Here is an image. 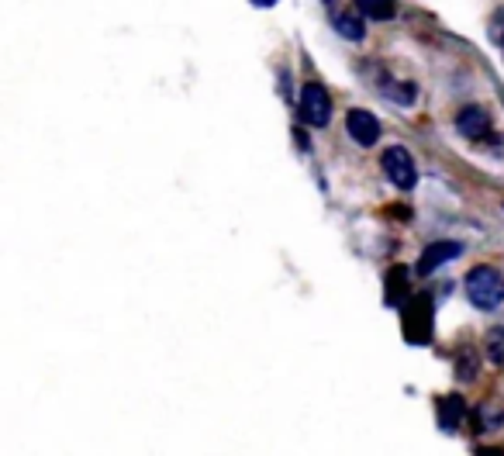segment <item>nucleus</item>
<instances>
[{"mask_svg":"<svg viewBox=\"0 0 504 456\" xmlns=\"http://www.w3.org/2000/svg\"><path fill=\"white\" fill-rule=\"evenodd\" d=\"M456 128H460V135L469 142H484L490 135V114H487L480 104H467L460 107V114H456Z\"/></svg>","mask_w":504,"mask_h":456,"instance_id":"20e7f679","label":"nucleus"},{"mask_svg":"<svg viewBox=\"0 0 504 456\" xmlns=\"http://www.w3.org/2000/svg\"><path fill=\"white\" fill-rule=\"evenodd\" d=\"M252 4H260V7H266V4H277V0H252Z\"/></svg>","mask_w":504,"mask_h":456,"instance_id":"2eb2a0df","label":"nucleus"},{"mask_svg":"<svg viewBox=\"0 0 504 456\" xmlns=\"http://www.w3.org/2000/svg\"><path fill=\"white\" fill-rule=\"evenodd\" d=\"M335 32L342 38H349V42H363L366 35L363 21L356 18V15H335Z\"/></svg>","mask_w":504,"mask_h":456,"instance_id":"9d476101","label":"nucleus"},{"mask_svg":"<svg viewBox=\"0 0 504 456\" xmlns=\"http://www.w3.org/2000/svg\"><path fill=\"white\" fill-rule=\"evenodd\" d=\"M346 128L349 135H352V142H360V145H377L380 142V122L370 111H363V107H352L349 111Z\"/></svg>","mask_w":504,"mask_h":456,"instance_id":"423d86ee","label":"nucleus"},{"mask_svg":"<svg viewBox=\"0 0 504 456\" xmlns=\"http://www.w3.org/2000/svg\"><path fill=\"white\" fill-rule=\"evenodd\" d=\"M463 415H467V404H463L460 394H450V398L439 401V421H442V429H450V432L452 429H460Z\"/></svg>","mask_w":504,"mask_h":456,"instance_id":"6e6552de","label":"nucleus"},{"mask_svg":"<svg viewBox=\"0 0 504 456\" xmlns=\"http://www.w3.org/2000/svg\"><path fill=\"white\" fill-rule=\"evenodd\" d=\"M383 94H390V101L394 104H415V97H418V90H415V84H394V80H387L383 84Z\"/></svg>","mask_w":504,"mask_h":456,"instance_id":"9b49d317","label":"nucleus"},{"mask_svg":"<svg viewBox=\"0 0 504 456\" xmlns=\"http://www.w3.org/2000/svg\"><path fill=\"white\" fill-rule=\"evenodd\" d=\"M360 15L373 21H390L394 18V0H356Z\"/></svg>","mask_w":504,"mask_h":456,"instance_id":"1a4fd4ad","label":"nucleus"},{"mask_svg":"<svg viewBox=\"0 0 504 456\" xmlns=\"http://www.w3.org/2000/svg\"><path fill=\"white\" fill-rule=\"evenodd\" d=\"M467 298L480 312H494L504 304V277L494 266H477L467 273Z\"/></svg>","mask_w":504,"mask_h":456,"instance_id":"f257e3e1","label":"nucleus"},{"mask_svg":"<svg viewBox=\"0 0 504 456\" xmlns=\"http://www.w3.org/2000/svg\"><path fill=\"white\" fill-rule=\"evenodd\" d=\"M494 18H498V21L490 25V35L498 38V45H504V11H501V15H494Z\"/></svg>","mask_w":504,"mask_h":456,"instance_id":"ddd939ff","label":"nucleus"},{"mask_svg":"<svg viewBox=\"0 0 504 456\" xmlns=\"http://www.w3.org/2000/svg\"><path fill=\"white\" fill-rule=\"evenodd\" d=\"M380 166H383V173H387V180H390L394 187H400V191H411L418 183L415 159H411V153H408L404 145H390V149L383 153Z\"/></svg>","mask_w":504,"mask_h":456,"instance_id":"7ed1b4c3","label":"nucleus"},{"mask_svg":"<svg viewBox=\"0 0 504 456\" xmlns=\"http://www.w3.org/2000/svg\"><path fill=\"white\" fill-rule=\"evenodd\" d=\"M501 419H504V415H501V408L494 411V408L487 404V408H484V421H487V425H494V421H501Z\"/></svg>","mask_w":504,"mask_h":456,"instance_id":"4468645a","label":"nucleus"},{"mask_svg":"<svg viewBox=\"0 0 504 456\" xmlns=\"http://www.w3.org/2000/svg\"><path fill=\"white\" fill-rule=\"evenodd\" d=\"M297 107H301L304 124H311V128H325L331 118V97L321 84H304V87H301V101H297Z\"/></svg>","mask_w":504,"mask_h":456,"instance_id":"f03ea898","label":"nucleus"},{"mask_svg":"<svg viewBox=\"0 0 504 456\" xmlns=\"http://www.w3.org/2000/svg\"><path fill=\"white\" fill-rule=\"evenodd\" d=\"M404 322H408V339L411 342H429V335H432V301L425 298V294L415 298Z\"/></svg>","mask_w":504,"mask_h":456,"instance_id":"39448f33","label":"nucleus"},{"mask_svg":"<svg viewBox=\"0 0 504 456\" xmlns=\"http://www.w3.org/2000/svg\"><path fill=\"white\" fill-rule=\"evenodd\" d=\"M400 294H404V266H398L394 273H390V287H387V304H398Z\"/></svg>","mask_w":504,"mask_h":456,"instance_id":"f8f14e48","label":"nucleus"},{"mask_svg":"<svg viewBox=\"0 0 504 456\" xmlns=\"http://www.w3.org/2000/svg\"><path fill=\"white\" fill-rule=\"evenodd\" d=\"M463 249L456 246V243H432V246L421 253V260H418V273L421 277H429V273H435L439 266H446L450 260H456Z\"/></svg>","mask_w":504,"mask_h":456,"instance_id":"0eeeda50","label":"nucleus"}]
</instances>
